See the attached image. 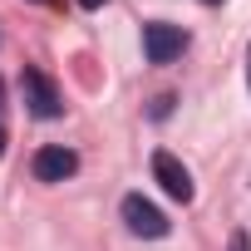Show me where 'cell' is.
Wrapping results in <instances>:
<instances>
[{
  "label": "cell",
  "instance_id": "cell-2",
  "mask_svg": "<svg viewBox=\"0 0 251 251\" xmlns=\"http://www.w3.org/2000/svg\"><path fill=\"white\" fill-rule=\"evenodd\" d=\"M118 212H123V226H128L133 236H153V241H158V236H168V217H163L143 192H128Z\"/></svg>",
  "mask_w": 251,
  "mask_h": 251
},
{
  "label": "cell",
  "instance_id": "cell-3",
  "mask_svg": "<svg viewBox=\"0 0 251 251\" xmlns=\"http://www.w3.org/2000/svg\"><path fill=\"white\" fill-rule=\"evenodd\" d=\"M143 50H148L153 64H173L187 50V30L182 25H168V20H153V25H143Z\"/></svg>",
  "mask_w": 251,
  "mask_h": 251
},
{
  "label": "cell",
  "instance_id": "cell-6",
  "mask_svg": "<svg viewBox=\"0 0 251 251\" xmlns=\"http://www.w3.org/2000/svg\"><path fill=\"white\" fill-rule=\"evenodd\" d=\"M226 251H251V241H246V231H231V241H226Z\"/></svg>",
  "mask_w": 251,
  "mask_h": 251
},
{
  "label": "cell",
  "instance_id": "cell-8",
  "mask_svg": "<svg viewBox=\"0 0 251 251\" xmlns=\"http://www.w3.org/2000/svg\"><path fill=\"white\" fill-rule=\"evenodd\" d=\"M79 5H84V10H99V5H108V0H79Z\"/></svg>",
  "mask_w": 251,
  "mask_h": 251
},
{
  "label": "cell",
  "instance_id": "cell-1",
  "mask_svg": "<svg viewBox=\"0 0 251 251\" xmlns=\"http://www.w3.org/2000/svg\"><path fill=\"white\" fill-rule=\"evenodd\" d=\"M20 94H25V108H30L35 118H59V113H64L59 89H54L50 74H40V69H25V74H20Z\"/></svg>",
  "mask_w": 251,
  "mask_h": 251
},
{
  "label": "cell",
  "instance_id": "cell-11",
  "mask_svg": "<svg viewBox=\"0 0 251 251\" xmlns=\"http://www.w3.org/2000/svg\"><path fill=\"white\" fill-rule=\"evenodd\" d=\"M207 5H222V0H207Z\"/></svg>",
  "mask_w": 251,
  "mask_h": 251
},
{
  "label": "cell",
  "instance_id": "cell-12",
  "mask_svg": "<svg viewBox=\"0 0 251 251\" xmlns=\"http://www.w3.org/2000/svg\"><path fill=\"white\" fill-rule=\"evenodd\" d=\"M35 5H50V0H35Z\"/></svg>",
  "mask_w": 251,
  "mask_h": 251
},
{
  "label": "cell",
  "instance_id": "cell-10",
  "mask_svg": "<svg viewBox=\"0 0 251 251\" xmlns=\"http://www.w3.org/2000/svg\"><path fill=\"white\" fill-rule=\"evenodd\" d=\"M0 158H5V128H0Z\"/></svg>",
  "mask_w": 251,
  "mask_h": 251
},
{
  "label": "cell",
  "instance_id": "cell-4",
  "mask_svg": "<svg viewBox=\"0 0 251 251\" xmlns=\"http://www.w3.org/2000/svg\"><path fill=\"white\" fill-rule=\"evenodd\" d=\"M153 177L163 182V192H168L173 202H192V192H197V187H192V173H187L168 148H158V153H153Z\"/></svg>",
  "mask_w": 251,
  "mask_h": 251
},
{
  "label": "cell",
  "instance_id": "cell-9",
  "mask_svg": "<svg viewBox=\"0 0 251 251\" xmlns=\"http://www.w3.org/2000/svg\"><path fill=\"white\" fill-rule=\"evenodd\" d=\"M0 108H5V79H0Z\"/></svg>",
  "mask_w": 251,
  "mask_h": 251
},
{
  "label": "cell",
  "instance_id": "cell-7",
  "mask_svg": "<svg viewBox=\"0 0 251 251\" xmlns=\"http://www.w3.org/2000/svg\"><path fill=\"white\" fill-rule=\"evenodd\" d=\"M168 108H173V94H163V99L153 103V118H168Z\"/></svg>",
  "mask_w": 251,
  "mask_h": 251
},
{
  "label": "cell",
  "instance_id": "cell-5",
  "mask_svg": "<svg viewBox=\"0 0 251 251\" xmlns=\"http://www.w3.org/2000/svg\"><path fill=\"white\" fill-rule=\"evenodd\" d=\"M30 168H35V177H40V182H64V177H74V173H79V158H74L69 148H59V143H54V148H40Z\"/></svg>",
  "mask_w": 251,
  "mask_h": 251
}]
</instances>
